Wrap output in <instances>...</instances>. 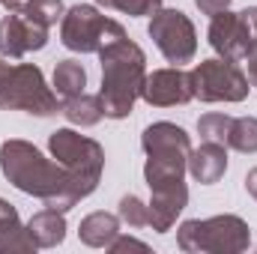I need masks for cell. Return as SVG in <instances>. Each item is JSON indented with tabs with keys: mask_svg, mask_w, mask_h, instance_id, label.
<instances>
[{
	"mask_svg": "<svg viewBox=\"0 0 257 254\" xmlns=\"http://www.w3.org/2000/svg\"><path fill=\"white\" fill-rule=\"evenodd\" d=\"M0 171L3 177L15 186L18 191L39 197L48 209H60L69 212V200H66V171L60 162L45 159L39 147H33L30 141L21 138H9L0 144Z\"/></svg>",
	"mask_w": 257,
	"mask_h": 254,
	"instance_id": "6da1fadb",
	"label": "cell"
},
{
	"mask_svg": "<svg viewBox=\"0 0 257 254\" xmlns=\"http://www.w3.org/2000/svg\"><path fill=\"white\" fill-rule=\"evenodd\" d=\"M102 63V105L108 120H126L141 99L144 81H147V54L141 51L138 42L128 39V33L111 36L99 51Z\"/></svg>",
	"mask_w": 257,
	"mask_h": 254,
	"instance_id": "7a4b0ae2",
	"label": "cell"
},
{
	"mask_svg": "<svg viewBox=\"0 0 257 254\" xmlns=\"http://www.w3.org/2000/svg\"><path fill=\"white\" fill-rule=\"evenodd\" d=\"M51 159L60 162L66 171V200L69 206H78L84 197L99 189L102 171H105V150L99 141L75 132V129H57L48 138Z\"/></svg>",
	"mask_w": 257,
	"mask_h": 254,
	"instance_id": "3957f363",
	"label": "cell"
},
{
	"mask_svg": "<svg viewBox=\"0 0 257 254\" xmlns=\"http://www.w3.org/2000/svg\"><path fill=\"white\" fill-rule=\"evenodd\" d=\"M0 111L54 117L60 111V96L45 84V75L36 63H9L0 57Z\"/></svg>",
	"mask_w": 257,
	"mask_h": 254,
	"instance_id": "277c9868",
	"label": "cell"
},
{
	"mask_svg": "<svg viewBox=\"0 0 257 254\" xmlns=\"http://www.w3.org/2000/svg\"><path fill=\"white\" fill-rule=\"evenodd\" d=\"M251 242V227L239 215L189 218L177 227V245L186 254H239Z\"/></svg>",
	"mask_w": 257,
	"mask_h": 254,
	"instance_id": "5b68a950",
	"label": "cell"
},
{
	"mask_svg": "<svg viewBox=\"0 0 257 254\" xmlns=\"http://www.w3.org/2000/svg\"><path fill=\"white\" fill-rule=\"evenodd\" d=\"M126 27L108 15H102L96 6L90 3H75L69 6L60 18V42L69 51L78 54H96L111 36L123 33Z\"/></svg>",
	"mask_w": 257,
	"mask_h": 254,
	"instance_id": "8992f818",
	"label": "cell"
},
{
	"mask_svg": "<svg viewBox=\"0 0 257 254\" xmlns=\"http://www.w3.org/2000/svg\"><path fill=\"white\" fill-rule=\"evenodd\" d=\"M192 87L194 99L212 105V102H242L248 99V78L245 72L236 66V60H224V57H209L200 60L192 69Z\"/></svg>",
	"mask_w": 257,
	"mask_h": 254,
	"instance_id": "52a82bcc",
	"label": "cell"
},
{
	"mask_svg": "<svg viewBox=\"0 0 257 254\" xmlns=\"http://www.w3.org/2000/svg\"><path fill=\"white\" fill-rule=\"evenodd\" d=\"M150 39L156 42V48L162 51V57L174 66L192 63L197 54V30H194L192 18L180 9H159L147 27Z\"/></svg>",
	"mask_w": 257,
	"mask_h": 254,
	"instance_id": "ba28073f",
	"label": "cell"
},
{
	"mask_svg": "<svg viewBox=\"0 0 257 254\" xmlns=\"http://www.w3.org/2000/svg\"><path fill=\"white\" fill-rule=\"evenodd\" d=\"M206 39H209L212 51L224 60H245L251 51V27L242 12L224 9V12L212 15Z\"/></svg>",
	"mask_w": 257,
	"mask_h": 254,
	"instance_id": "9c48e42d",
	"label": "cell"
},
{
	"mask_svg": "<svg viewBox=\"0 0 257 254\" xmlns=\"http://www.w3.org/2000/svg\"><path fill=\"white\" fill-rule=\"evenodd\" d=\"M45 45H48L45 24H39L27 15H18V12H9L0 18V57L21 60L30 51H42Z\"/></svg>",
	"mask_w": 257,
	"mask_h": 254,
	"instance_id": "30bf717a",
	"label": "cell"
},
{
	"mask_svg": "<svg viewBox=\"0 0 257 254\" xmlns=\"http://www.w3.org/2000/svg\"><path fill=\"white\" fill-rule=\"evenodd\" d=\"M141 99L153 108H174V105H186L194 99L192 87V72L180 69V66H168V69H156L147 75Z\"/></svg>",
	"mask_w": 257,
	"mask_h": 254,
	"instance_id": "8fae6325",
	"label": "cell"
},
{
	"mask_svg": "<svg viewBox=\"0 0 257 254\" xmlns=\"http://www.w3.org/2000/svg\"><path fill=\"white\" fill-rule=\"evenodd\" d=\"M153 191V197H150V227L156 230V233H168L174 224H177V218H180V212L186 209V203H189V189H186V180H180V183H168V186H156Z\"/></svg>",
	"mask_w": 257,
	"mask_h": 254,
	"instance_id": "7c38bea8",
	"label": "cell"
},
{
	"mask_svg": "<svg viewBox=\"0 0 257 254\" xmlns=\"http://www.w3.org/2000/svg\"><path fill=\"white\" fill-rule=\"evenodd\" d=\"M141 150L144 156H171V159H189L192 156V138L186 135V129L177 123H153L144 129L141 135Z\"/></svg>",
	"mask_w": 257,
	"mask_h": 254,
	"instance_id": "4fadbf2b",
	"label": "cell"
},
{
	"mask_svg": "<svg viewBox=\"0 0 257 254\" xmlns=\"http://www.w3.org/2000/svg\"><path fill=\"white\" fill-rule=\"evenodd\" d=\"M227 171V147L224 144H212V141H203L200 150H192L189 156V174H192L194 183L200 186H212L224 177Z\"/></svg>",
	"mask_w": 257,
	"mask_h": 254,
	"instance_id": "5bb4252c",
	"label": "cell"
},
{
	"mask_svg": "<svg viewBox=\"0 0 257 254\" xmlns=\"http://www.w3.org/2000/svg\"><path fill=\"white\" fill-rule=\"evenodd\" d=\"M9 251H36V242H33L27 224H21L18 209L0 197V254Z\"/></svg>",
	"mask_w": 257,
	"mask_h": 254,
	"instance_id": "9a60e30c",
	"label": "cell"
},
{
	"mask_svg": "<svg viewBox=\"0 0 257 254\" xmlns=\"http://www.w3.org/2000/svg\"><path fill=\"white\" fill-rule=\"evenodd\" d=\"M120 236V215L111 212H90L78 224V239L90 248H108Z\"/></svg>",
	"mask_w": 257,
	"mask_h": 254,
	"instance_id": "2e32d148",
	"label": "cell"
},
{
	"mask_svg": "<svg viewBox=\"0 0 257 254\" xmlns=\"http://www.w3.org/2000/svg\"><path fill=\"white\" fill-rule=\"evenodd\" d=\"M27 230L36 242V248H54L66 239V218L60 209H39L30 221H27Z\"/></svg>",
	"mask_w": 257,
	"mask_h": 254,
	"instance_id": "e0dca14e",
	"label": "cell"
},
{
	"mask_svg": "<svg viewBox=\"0 0 257 254\" xmlns=\"http://www.w3.org/2000/svg\"><path fill=\"white\" fill-rule=\"evenodd\" d=\"M60 114H63L72 126L90 129L105 117V105H102V96L81 93V96H75V99H69V102L60 105Z\"/></svg>",
	"mask_w": 257,
	"mask_h": 254,
	"instance_id": "ac0fdd59",
	"label": "cell"
},
{
	"mask_svg": "<svg viewBox=\"0 0 257 254\" xmlns=\"http://www.w3.org/2000/svg\"><path fill=\"white\" fill-rule=\"evenodd\" d=\"M0 6H6L9 12H18V15H27L45 27L57 24L63 18V0H0Z\"/></svg>",
	"mask_w": 257,
	"mask_h": 254,
	"instance_id": "d6986e66",
	"label": "cell"
},
{
	"mask_svg": "<svg viewBox=\"0 0 257 254\" xmlns=\"http://www.w3.org/2000/svg\"><path fill=\"white\" fill-rule=\"evenodd\" d=\"M87 87V72L78 60H60L54 66V93L60 96V105L81 96Z\"/></svg>",
	"mask_w": 257,
	"mask_h": 254,
	"instance_id": "ffe728a7",
	"label": "cell"
},
{
	"mask_svg": "<svg viewBox=\"0 0 257 254\" xmlns=\"http://www.w3.org/2000/svg\"><path fill=\"white\" fill-rule=\"evenodd\" d=\"M227 147L236 153H257V117H233L227 132Z\"/></svg>",
	"mask_w": 257,
	"mask_h": 254,
	"instance_id": "44dd1931",
	"label": "cell"
},
{
	"mask_svg": "<svg viewBox=\"0 0 257 254\" xmlns=\"http://www.w3.org/2000/svg\"><path fill=\"white\" fill-rule=\"evenodd\" d=\"M120 221L128 227H150V206L138 197V194H123L120 206H117Z\"/></svg>",
	"mask_w": 257,
	"mask_h": 254,
	"instance_id": "7402d4cb",
	"label": "cell"
},
{
	"mask_svg": "<svg viewBox=\"0 0 257 254\" xmlns=\"http://www.w3.org/2000/svg\"><path fill=\"white\" fill-rule=\"evenodd\" d=\"M230 114H203L197 120V135L200 141H212V144H224L227 147V132H230Z\"/></svg>",
	"mask_w": 257,
	"mask_h": 254,
	"instance_id": "603a6c76",
	"label": "cell"
},
{
	"mask_svg": "<svg viewBox=\"0 0 257 254\" xmlns=\"http://www.w3.org/2000/svg\"><path fill=\"white\" fill-rule=\"evenodd\" d=\"M99 6L105 9H117L123 15H132V18H144V15H156L162 9V0H96Z\"/></svg>",
	"mask_w": 257,
	"mask_h": 254,
	"instance_id": "cb8c5ba5",
	"label": "cell"
},
{
	"mask_svg": "<svg viewBox=\"0 0 257 254\" xmlns=\"http://www.w3.org/2000/svg\"><path fill=\"white\" fill-rule=\"evenodd\" d=\"M108 251H111V254H123V251H150V245H147V242H141V239H135V236H117V239L108 245Z\"/></svg>",
	"mask_w": 257,
	"mask_h": 254,
	"instance_id": "d4e9b609",
	"label": "cell"
},
{
	"mask_svg": "<svg viewBox=\"0 0 257 254\" xmlns=\"http://www.w3.org/2000/svg\"><path fill=\"white\" fill-rule=\"evenodd\" d=\"M194 6L203 12V15H218V12H224V9H230V0H194Z\"/></svg>",
	"mask_w": 257,
	"mask_h": 254,
	"instance_id": "484cf974",
	"label": "cell"
},
{
	"mask_svg": "<svg viewBox=\"0 0 257 254\" xmlns=\"http://www.w3.org/2000/svg\"><path fill=\"white\" fill-rule=\"evenodd\" d=\"M245 78H248V84L257 87V45H251V51H248V57H245Z\"/></svg>",
	"mask_w": 257,
	"mask_h": 254,
	"instance_id": "4316f807",
	"label": "cell"
},
{
	"mask_svg": "<svg viewBox=\"0 0 257 254\" xmlns=\"http://www.w3.org/2000/svg\"><path fill=\"white\" fill-rule=\"evenodd\" d=\"M245 189H248V194L257 200V168H251V171L245 174Z\"/></svg>",
	"mask_w": 257,
	"mask_h": 254,
	"instance_id": "83f0119b",
	"label": "cell"
}]
</instances>
